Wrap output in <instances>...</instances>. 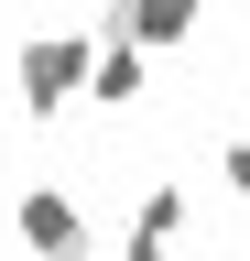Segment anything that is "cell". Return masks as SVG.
Listing matches in <instances>:
<instances>
[{
  "instance_id": "1",
  "label": "cell",
  "mask_w": 250,
  "mask_h": 261,
  "mask_svg": "<svg viewBox=\"0 0 250 261\" xmlns=\"http://www.w3.org/2000/svg\"><path fill=\"white\" fill-rule=\"evenodd\" d=\"M87 55H98V22H54V33H33V44L11 55V98H22L33 120L76 109V98H87Z\"/></svg>"
},
{
  "instance_id": "2",
  "label": "cell",
  "mask_w": 250,
  "mask_h": 261,
  "mask_svg": "<svg viewBox=\"0 0 250 261\" xmlns=\"http://www.w3.org/2000/svg\"><path fill=\"white\" fill-rule=\"evenodd\" d=\"M11 240L33 250V261H87V207H76V185L66 174H33L11 196Z\"/></svg>"
},
{
  "instance_id": "3",
  "label": "cell",
  "mask_w": 250,
  "mask_h": 261,
  "mask_svg": "<svg viewBox=\"0 0 250 261\" xmlns=\"http://www.w3.org/2000/svg\"><path fill=\"white\" fill-rule=\"evenodd\" d=\"M87 22H98V55H87V98H98V109H131V98L152 87V65L120 44V22H109V11H87Z\"/></svg>"
},
{
  "instance_id": "4",
  "label": "cell",
  "mask_w": 250,
  "mask_h": 261,
  "mask_svg": "<svg viewBox=\"0 0 250 261\" xmlns=\"http://www.w3.org/2000/svg\"><path fill=\"white\" fill-rule=\"evenodd\" d=\"M109 22H120V44H131L142 65L163 55V44H196V33H207L196 11H185V0H142V11H109Z\"/></svg>"
},
{
  "instance_id": "5",
  "label": "cell",
  "mask_w": 250,
  "mask_h": 261,
  "mask_svg": "<svg viewBox=\"0 0 250 261\" xmlns=\"http://www.w3.org/2000/svg\"><path fill=\"white\" fill-rule=\"evenodd\" d=\"M174 228H185V185H174V174H152V185H142V207H131V240L174 250Z\"/></svg>"
},
{
  "instance_id": "6",
  "label": "cell",
  "mask_w": 250,
  "mask_h": 261,
  "mask_svg": "<svg viewBox=\"0 0 250 261\" xmlns=\"http://www.w3.org/2000/svg\"><path fill=\"white\" fill-rule=\"evenodd\" d=\"M217 185H229L239 207H250V130H239V142H217Z\"/></svg>"
},
{
  "instance_id": "7",
  "label": "cell",
  "mask_w": 250,
  "mask_h": 261,
  "mask_svg": "<svg viewBox=\"0 0 250 261\" xmlns=\"http://www.w3.org/2000/svg\"><path fill=\"white\" fill-rule=\"evenodd\" d=\"M120 261H174V250H152V240H120Z\"/></svg>"
}]
</instances>
